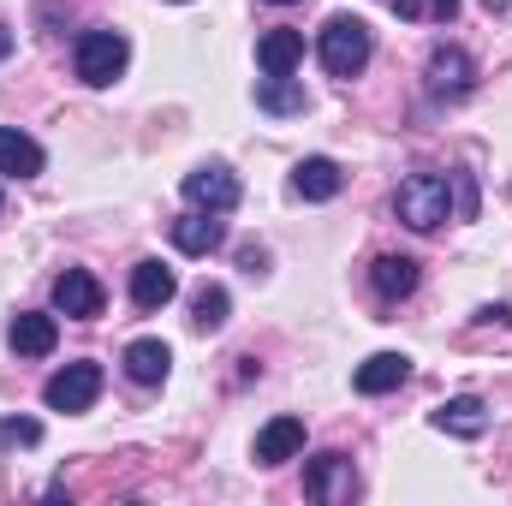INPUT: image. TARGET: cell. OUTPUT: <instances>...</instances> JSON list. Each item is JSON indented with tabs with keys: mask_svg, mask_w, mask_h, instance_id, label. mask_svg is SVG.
Segmentation results:
<instances>
[{
	"mask_svg": "<svg viewBox=\"0 0 512 506\" xmlns=\"http://www.w3.org/2000/svg\"><path fill=\"white\" fill-rule=\"evenodd\" d=\"M393 215L411 227V233H435L453 221V173H435V167H417L399 179L393 191Z\"/></svg>",
	"mask_w": 512,
	"mask_h": 506,
	"instance_id": "6da1fadb",
	"label": "cell"
},
{
	"mask_svg": "<svg viewBox=\"0 0 512 506\" xmlns=\"http://www.w3.org/2000/svg\"><path fill=\"white\" fill-rule=\"evenodd\" d=\"M316 54L328 66V78H358L370 66V54H376V30L364 18H352V12H334L322 24V36H316Z\"/></svg>",
	"mask_w": 512,
	"mask_h": 506,
	"instance_id": "7a4b0ae2",
	"label": "cell"
},
{
	"mask_svg": "<svg viewBox=\"0 0 512 506\" xmlns=\"http://www.w3.org/2000/svg\"><path fill=\"white\" fill-rule=\"evenodd\" d=\"M126 60H131L126 30H84V36L72 42V66H78V78H84L90 90H108V84L126 72Z\"/></svg>",
	"mask_w": 512,
	"mask_h": 506,
	"instance_id": "3957f363",
	"label": "cell"
},
{
	"mask_svg": "<svg viewBox=\"0 0 512 506\" xmlns=\"http://www.w3.org/2000/svg\"><path fill=\"white\" fill-rule=\"evenodd\" d=\"M423 84H429V96H441V102H465V96L477 90V60H471L459 42H435V48H429V66H423Z\"/></svg>",
	"mask_w": 512,
	"mask_h": 506,
	"instance_id": "277c9868",
	"label": "cell"
},
{
	"mask_svg": "<svg viewBox=\"0 0 512 506\" xmlns=\"http://www.w3.org/2000/svg\"><path fill=\"white\" fill-rule=\"evenodd\" d=\"M96 399H102V364H90V358L84 364H66V370H54V376L42 381V405L48 411H66V417L72 411H90Z\"/></svg>",
	"mask_w": 512,
	"mask_h": 506,
	"instance_id": "5b68a950",
	"label": "cell"
},
{
	"mask_svg": "<svg viewBox=\"0 0 512 506\" xmlns=\"http://www.w3.org/2000/svg\"><path fill=\"white\" fill-rule=\"evenodd\" d=\"M185 203L191 209H209V215H233L239 209V173L227 161H203L185 173Z\"/></svg>",
	"mask_w": 512,
	"mask_h": 506,
	"instance_id": "8992f818",
	"label": "cell"
},
{
	"mask_svg": "<svg viewBox=\"0 0 512 506\" xmlns=\"http://www.w3.org/2000/svg\"><path fill=\"white\" fill-rule=\"evenodd\" d=\"M304 495L310 501H322V506H340V501H352L358 495V471H352V459L346 453H316L310 465H304Z\"/></svg>",
	"mask_w": 512,
	"mask_h": 506,
	"instance_id": "52a82bcc",
	"label": "cell"
},
{
	"mask_svg": "<svg viewBox=\"0 0 512 506\" xmlns=\"http://www.w3.org/2000/svg\"><path fill=\"white\" fill-rule=\"evenodd\" d=\"M54 310L72 316V322H96V316H102V280H96L90 268H66V274L54 280Z\"/></svg>",
	"mask_w": 512,
	"mask_h": 506,
	"instance_id": "ba28073f",
	"label": "cell"
},
{
	"mask_svg": "<svg viewBox=\"0 0 512 506\" xmlns=\"http://www.w3.org/2000/svg\"><path fill=\"white\" fill-rule=\"evenodd\" d=\"M54 340H60V322L42 316V310H18V316L6 322V346H12L18 358H48Z\"/></svg>",
	"mask_w": 512,
	"mask_h": 506,
	"instance_id": "9c48e42d",
	"label": "cell"
},
{
	"mask_svg": "<svg viewBox=\"0 0 512 506\" xmlns=\"http://www.w3.org/2000/svg\"><path fill=\"white\" fill-rule=\"evenodd\" d=\"M429 423H435L441 435H453V441H477V435L489 429V405H483L477 393H459V399L435 405V411H429Z\"/></svg>",
	"mask_w": 512,
	"mask_h": 506,
	"instance_id": "30bf717a",
	"label": "cell"
},
{
	"mask_svg": "<svg viewBox=\"0 0 512 506\" xmlns=\"http://www.w3.org/2000/svg\"><path fill=\"white\" fill-rule=\"evenodd\" d=\"M417 280H423L417 256L387 251V256H376V262H370V286H376V298H382V304H399V298H411V292H417Z\"/></svg>",
	"mask_w": 512,
	"mask_h": 506,
	"instance_id": "8fae6325",
	"label": "cell"
},
{
	"mask_svg": "<svg viewBox=\"0 0 512 506\" xmlns=\"http://www.w3.org/2000/svg\"><path fill=\"white\" fill-rule=\"evenodd\" d=\"M340 185H346V173H340V161H328V155H304V161L292 167V191H298L304 203H334Z\"/></svg>",
	"mask_w": 512,
	"mask_h": 506,
	"instance_id": "7c38bea8",
	"label": "cell"
},
{
	"mask_svg": "<svg viewBox=\"0 0 512 506\" xmlns=\"http://www.w3.org/2000/svg\"><path fill=\"white\" fill-rule=\"evenodd\" d=\"M173 292H179V274H173L167 262L143 256V262L131 268V304H137V310H167Z\"/></svg>",
	"mask_w": 512,
	"mask_h": 506,
	"instance_id": "4fadbf2b",
	"label": "cell"
},
{
	"mask_svg": "<svg viewBox=\"0 0 512 506\" xmlns=\"http://www.w3.org/2000/svg\"><path fill=\"white\" fill-rule=\"evenodd\" d=\"M42 167H48V149H42L30 131L0 126V173H6V179H36Z\"/></svg>",
	"mask_w": 512,
	"mask_h": 506,
	"instance_id": "5bb4252c",
	"label": "cell"
},
{
	"mask_svg": "<svg viewBox=\"0 0 512 506\" xmlns=\"http://www.w3.org/2000/svg\"><path fill=\"white\" fill-rule=\"evenodd\" d=\"M405 381H411V358H405V352H370V358L358 364L352 387H358V393H370V399H382V393L405 387Z\"/></svg>",
	"mask_w": 512,
	"mask_h": 506,
	"instance_id": "9a60e30c",
	"label": "cell"
},
{
	"mask_svg": "<svg viewBox=\"0 0 512 506\" xmlns=\"http://www.w3.org/2000/svg\"><path fill=\"white\" fill-rule=\"evenodd\" d=\"M304 453V423L298 417H268L256 429V465H286Z\"/></svg>",
	"mask_w": 512,
	"mask_h": 506,
	"instance_id": "2e32d148",
	"label": "cell"
},
{
	"mask_svg": "<svg viewBox=\"0 0 512 506\" xmlns=\"http://www.w3.org/2000/svg\"><path fill=\"white\" fill-rule=\"evenodd\" d=\"M167 233H173V245H179L185 256H209V251H221V239H227L221 215H209V209H191V215H179Z\"/></svg>",
	"mask_w": 512,
	"mask_h": 506,
	"instance_id": "e0dca14e",
	"label": "cell"
},
{
	"mask_svg": "<svg viewBox=\"0 0 512 506\" xmlns=\"http://www.w3.org/2000/svg\"><path fill=\"white\" fill-rule=\"evenodd\" d=\"M120 364H126V376L137 387H161V381L173 376V346L167 340H131Z\"/></svg>",
	"mask_w": 512,
	"mask_h": 506,
	"instance_id": "ac0fdd59",
	"label": "cell"
},
{
	"mask_svg": "<svg viewBox=\"0 0 512 506\" xmlns=\"http://www.w3.org/2000/svg\"><path fill=\"white\" fill-rule=\"evenodd\" d=\"M256 108H262V114H304L310 96H304V84H298L292 72H262V78H256Z\"/></svg>",
	"mask_w": 512,
	"mask_h": 506,
	"instance_id": "d6986e66",
	"label": "cell"
},
{
	"mask_svg": "<svg viewBox=\"0 0 512 506\" xmlns=\"http://www.w3.org/2000/svg\"><path fill=\"white\" fill-rule=\"evenodd\" d=\"M298 60H304V36L298 30H268L256 42V66L262 72H298Z\"/></svg>",
	"mask_w": 512,
	"mask_h": 506,
	"instance_id": "ffe728a7",
	"label": "cell"
},
{
	"mask_svg": "<svg viewBox=\"0 0 512 506\" xmlns=\"http://www.w3.org/2000/svg\"><path fill=\"white\" fill-rule=\"evenodd\" d=\"M227 316H233L227 286H209V280H203V286L191 292V328H197V334H221V328H227Z\"/></svg>",
	"mask_w": 512,
	"mask_h": 506,
	"instance_id": "44dd1931",
	"label": "cell"
},
{
	"mask_svg": "<svg viewBox=\"0 0 512 506\" xmlns=\"http://www.w3.org/2000/svg\"><path fill=\"white\" fill-rule=\"evenodd\" d=\"M393 12L405 24H453L459 18V0H393Z\"/></svg>",
	"mask_w": 512,
	"mask_h": 506,
	"instance_id": "7402d4cb",
	"label": "cell"
},
{
	"mask_svg": "<svg viewBox=\"0 0 512 506\" xmlns=\"http://www.w3.org/2000/svg\"><path fill=\"white\" fill-rule=\"evenodd\" d=\"M36 441H42V423H36V417H6V423H0V447H6V453L36 447Z\"/></svg>",
	"mask_w": 512,
	"mask_h": 506,
	"instance_id": "603a6c76",
	"label": "cell"
},
{
	"mask_svg": "<svg viewBox=\"0 0 512 506\" xmlns=\"http://www.w3.org/2000/svg\"><path fill=\"white\" fill-rule=\"evenodd\" d=\"M477 322H483V328H489V322H495V328H507V322H512V304H483V310H477Z\"/></svg>",
	"mask_w": 512,
	"mask_h": 506,
	"instance_id": "cb8c5ba5",
	"label": "cell"
},
{
	"mask_svg": "<svg viewBox=\"0 0 512 506\" xmlns=\"http://www.w3.org/2000/svg\"><path fill=\"white\" fill-rule=\"evenodd\" d=\"M239 262H245V274H256V268H262V262H268V256L256 251V245H245V251H239Z\"/></svg>",
	"mask_w": 512,
	"mask_h": 506,
	"instance_id": "d4e9b609",
	"label": "cell"
},
{
	"mask_svg": "<svg viewBox=\"0 0 512 506\" xmlns=\"http://www.w3.org/2000/svg\"><path fill=\"white\" fill-rule=\"evenodd\" d=\"M6 54H12V30L0 24V60H6Z\"/></svg>",
	"mask_w": 512,
	"mask_h": 506,
	"instance_id": "484cf974",
	"label": "cell"
},
{
	"mask_svg": "<svg viewBox=\"0 0 512 506\" xmlns=\"http://www.w3.org/2000/svg\"><path fill=\"white\" fill-rule=\"evenodd\" d=\"M483 12H512V0H483Z\"/></svg>",
	"mask_w": 512,
	"mask_h": 506,
	"instance_id": "4316f807",
	"label": "cell"
},
{
	"mask_svg": "<svg viewBox=\"0 0 512 506\" xmlns=\"http://www.w3.org/2000/svg\"><path fill=\"white\" fill-rule=\"evenodd\" d=\"M268 6H298V0H268Z\"/></svg>",
	"mask_w": 512,
	"mask_h": 506,
	"instance_id": "83f0119b",
	"label": "cell"
}]
</instances>
